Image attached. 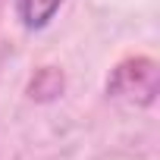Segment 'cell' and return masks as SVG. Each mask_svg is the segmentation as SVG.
I'll return each instance as SVG.
<instances>
[{
	"label": "cell",
	"instance_id": "cell-1",
	"mask_svg": "<svg viewBox=\"0 0 160 160\" xmlns=\"http://www.w3.org/2000/svg\"><path fill=\"white\" fill-rule=\"evenodd\" d=\"M16 3H19V16H22L25 28L38 32V28L50 25V19L63 7V0H16Z\"/></svg>",
	"mask_w": 160,
	"mask_h": 160
}]
</instances>
